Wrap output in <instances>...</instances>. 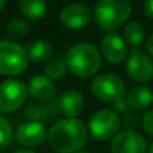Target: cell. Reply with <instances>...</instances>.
<instances>
[{
	"label": "cell",
	"mask_w": 153,
	"mask_h": 153,
	"mask_svg": "<svg viewBox=\"0 0 153 153\" xmlns=\"http://www.w3.org/2000/svg\"><path fill=\"white\" fill-rule=\"evenodd\" d=\"M59 20L66 28L79 31L90 24L91 12L89 7L82 3H71L65 5L59 12Z\"/></svg>",
	"instance_id": "9c48e42d"
},
{
	"label": "cell",
	"mask_w": 153,
	"mask_h": 153,
	"mask_svg": "<svg viewBox=\"0 0 153 153\" xmlns=\"http://www.w3.org/2000/svg\"><path fill=\"white\" fill-rule=\"evenodd\" d=\"M85 98L78 90L70 89L59 98V109L67 118H76L83 111Z\"/></svg>",
	"instance_id": "5bb4252c"
},
{
	"label": "cell",
	"mask_w": 153,
	"mask_h": 153,
	"mask_svg": "<svg viewBox=\"0 0 153 153\" xmlns=\"http://www.w3.org/2000/svg\"><path fill=\"white\" fill-rule=\"evenodd\" d=\"M19 11L26 19L38 22L43 19L47 13V3L46 0H19Z\"/></svg>",
	"instance_id": "2e32d148"
},
{
	"label": "cell",
	"mask_w": 153,
	"mask_h": 153,
	"mask_svg": "<svg viewBox=\"0 0 153 153\" xmlns=\"http://www.w3.org/2000/svg\"><path fill=\"white\" fill-rule=\"evenodd\" d=\"M76 153H90V152H82V151H79V152H76Z\"/></svg>",
	"instance_id": "4dcf8cb0"
},
{
	"label": "cell",
	"mask_w": 153,
	"mask_h": 153,
	"mask_svg": "<svg viewBox=\"0 0 153 153\" xmlns=\"http://www.w3.org/2000/svg\"><path fill=\"white\" fill-rule=\"evenodd\" d=\"M27 50L19 43L10 39L0 40V74L4 76H16L28 67Z\"/></svg>",
	"instance_id": "277c9868"
},
{
	"label": "cell",
	"mask_w": 153,
	"mask_h": 153,
	"mask_svg": "<svg viewBox=\"0 0 153 153\" xmlns=\"http://www.w3.org/2000/svg\"><path fill=\"white\" fill-rule=\"evenodd\" d=\"M148 153H153V143L151 144V146H149V149H148Z\"/></svg>",
	"instance_id": "f546056e"
},
{
	"label": "cell",
	"mask_w": 153,
	"mask_h": 153,
	"mask_svg": "<svg viewBox=\"0 0 153 153\" xmlns=\"http://www.w3.org/2000/svg\"><path fill=\"white\" fill-rule=\"evenodd\" d=\"M13 153H35V152L31 151V149H20V151H16Z\"/></svg>",
	"instance_id": "83f0119b"
},
{
	"label": "cell",
	"mask_w": 153,
	"mask_h": 153,
	"mask_svg": "<svg viewBox=\"0 0 153 153\" xmlns=\"http://www.w3.org/2000/svg\"><path fill=\"white\" fill-rule=\"evenodd\" d=\"M13 138L12 126L4 117H0V149H4L11 145Z\"/></svg>",
	"instance_id": "7402d4cb"
},
{
	"label": "cell",
	"mask_w": 153,
	"mask_h": 153,
	"mask_svg": "<svg viewBox=\"0 0 153 153\" xmlns=\"http://www.w3.org/2000/svg\"><path fill=\"white\" fill-rule=\"evenodd\" d=\"M27 90H28V95H31L34 100L45 103L51 102L56 94V87L54 82L46 75L32 76L28 82Z\"/></svg>",
	"instance_id": "4fadbf2b"
},
{
	"label": "cell",
	"mask_w": 153,
	"mask_h": 153,
	"mask_svg": "<svg viewBox=\"0 0 153 153\" xmlns=\"http://www.w3.org/2000/svg\"><path fill=\"white\" fill-rule=\"evenodd\" d=\"M87 140V128L78 118H62L48 130V145L56 153H76Z\"/></svg>",
	"instance_id": "6da1fadb"
},
{
	"label": "cell",
	"mask_w": 153,
	"mask_h": 153,
	"mask_svg": "<svg viewBox=\"0 0 153 153\" xmlns=\"http://www.w3.org/2000/svg\"><path fill=\"white\" fill-rule=\"evenodd\" d=\"M67 74V67L65 61L62 59H53L48 61L45 66V75L47 78L53 79H62L65 75Z\"/></svg>",
	"instance_id": "ffe728a7"
},
{
	"label": "cell",
	"mask_w": 153,
	"mask_h": 153,
	"mask_svg": "<svg viewBox=\"0 0 153 153\" xmlns=\"http://www.w3.org/2000/svg\"><path fill=\"white\" fill-rule=\"evenodd\" d=\"M101 53L90 43H76L67 50L65 55L67 71L78 78H89L94 75L101 67Z\"/></svg>",
	"instance_id": "7a4b0ae2"
},
{
	"label": "cell",
	"mask_w": 153,
	"mask_h": 153,
	"mask_svg": "<svg viewBox=\"0 0 153 153\" xmlns=\"http://www.w3.org/2000/svg\"><path fill=\"white\" fill-rule=\"evenodd\" d=\"M110 151L111 153H148V145L138 132L124 130L113 137Z\"/></svg>",
	"instance_id": "30bf717a"
},
{
	"label": "cell",
	"mask_w": 153,
	"mask_h": 153,
	"mask_svg": "<svg viewBox=\"0 0 153 153\" xmlns=\"http://www.w3.org/2000/svg\"><path fill=\"white\" fill-rule=\"evenodd\" d=\"M91 93L97 100L106 103H114L125 95V83L118 75L103 73L97 75L91 82Z\"/></svg>",
	"instance_id": "5b68a950"
},
{
	"label": "cell",
	"mask_w": 153,
	"mask_h": 153,
	"mask_svg": "<svg viewBox=\"0 0 153 153\" xmlns=\"http://www.w3.org/2000/svg\"><path fill=\"white\" fill-rule=\"evenodd\" d=\"M143 11L145 13V16H148L149 19H153V0H145L144 1Z\"/></svg>",
	"instance_id": "484cf974"
},
{
	"label": "cell",
	"mask_w": 153,
	"mask_h": 153,
	"mask_svg": "<svg viewBox=\"0 0 153 153\" xmlns=\"http://www.w3.org/2000/svg\"><path fill=\"white\" fill-rule=\"evenodd\" d=\"M126 73L136 82H148L153 78V61L138 48H132L126 61Z\"/></svg>",
	"instance_id": "ba28073f"
},
{
	"label": "cell",
	"mask_w": 153,
	"mask_h": 153,
	"mask_svg": "<svg viewBox=\"0 0 153 153\" xmlns=\"http://www.w3.org/2000/svg\"><path fill=\"white\" fill-rule=\"evenodd\" d=\"M145 39V28L137 20H130L124 28V40L132 48H137Z\"/></svg>",
	"instance_id": "d6986e66"
},
{
	"label": "cell",
	"mask_w": 153,
	"mask_h": 153,
	"mask_svg": "<svg viewBox=\"0 0 153 153\" xmlns=\"http://www.w3.org/2000/svg\"><path fill=\"white\" fill-rule=\"evenodd\" d=\"M145 47H146V51L151 56H153V32L146 38L145 40Z\"/></svg>",
	"instance_id": "4316f807"
},
{
	"label": "cell",
	"mask_w": 153,
	"mask_h": 153,
	"mask_svg": "<svg viewBox=\"0 0 153 153\" xmlns=\"http://www.w3.org/2000/svg\"><path fill=\"white\" fill-rule=\"evenodd\" d=\"M27 54L34 63H45L53 56V46L46 39H38L28 46Z\"/></svg>",
	"instance_id": "e0dca14e"
},
{
	"label": "cell",
	"mask_w": 153,
	"mask_h": 153,
	"mask_svg": "<svg viewBox=\"0 0 153 153\" xmlns=\"http://www.w3.org/2000/svg\"><path fill=\"white\" fill-rule=\"evenodd\" d=\"M121 124L124 125L125 130H134L138 125V118L133 111L126 110L125 113H122V118H121Z\"/></svg>",
	"instance_id": "603a6c76"
},
{
	"label": "cell",
	"mask_w": 153,
	"mask_h": 153,
	"mask_svg": "<svg viewBox=\"0 0 153 153\" xmlns=\"http://www.w3.org/2000/svg\"><path fill=\"white\" fill-rule=\"evenodd\" d=\"M113 109L116 113H125L126 110H129V106H128L125 98H122V100H120V101H117V102L113 103Z\"/></svg>",
	"instance_id": "d4e9b609"
},
{
	"label": "cell",
	"mask_w": 153,
	"mask_h": 153,
	"mask_svg": "<svg viewBox=\"0 0 153 153\" xmlns=\"http://www.w3.org/2000/svg\"><path fill=\"white\" fill-rule=\"evenodd\" d=\"M30 26L22 19H13L7 24V34L12 38H23L28 34Z\"/></svg>",
	"instance_id": "44dd1931"
},
{
	"label": "cell",
	"mask_w": 153,
	"mask_h": 153,
	"mask_svg": "<svg viewBox=\"0 0 153 153\" xmlns=\"http://www.w3.org/2000/svg\"><path fill=\"white\" fill-rule=\"evenodd\" d=\"M48 132L43 122L28 121L22 124L16 130V141L24 148H35L47 140Z\"/></svg>",
	"instance_id": "7c38bea8"
},
{
	"label": "cell",
	"mask_w": 153,
	"mask_h": 153,
	"mask_svg": "<svg viewBox=\"0 0 153 153\" xmlns=\"http://www.w3.org/2000/svg\"><path fill=\"white\" fill-rule=\"evenodd\" d=\"M132 13L128 0H98L94 4L93 15L98 27L106 32H113L125 23Z\"/></svg>",
	"instance_id": "3957f363"
},
{
	"label": "cell",
	"mask_w": 153,
	"mask_h": 153,
	"mask_svg": "<svg viewBox=\"0 0 153 153\" xmlns=\"http://www.w3.org/2000/svg\"><path fill=\"white\" fill-rule=\"evenodd\" d=\"M26 117L30 121H38V122H45L48 120L54 118L56 116V106L48 105H42V103H31L24 111Z\"/></svg>",
	"instance_id": "ac0fdd59"
},
{
	"label": "cell",
	"mask_w": 153,
	"mask_h": 153,
	"mask_svg": "<svg viewBox=\"0 0 153 153\" xmlns=\"http://www.w3.org/2000/svg\"><path fill=\"white\" fill-rule=\"evenodd\" d=\"M101 54L110 65H121L128 55L126 42L116 32H108L101 40Z\"/></svg>",
	"instance_id": "8fae6325"
},
{
	"label": "cell",
	"mask_w": 153,
	"mask_h": 153,
	"mask_svg": "<svg viewBox=\"0 0 153 153\" xmlns=\"http://www.w3.org/2000/svg\"><path fill=\"white\" fill-rule=\"evenodd\" d=\"M141 126L144 132L148 133L149 136H153V109L148 110L141 118Z\"/></svg>",
	"instance_id": "cb8c5ba5"
},
{
	"label": "cell",
	"mask_w": 153,
	"mask_h": 153,
	"mask_svg": "<svg viewBox=\"0 0 153 153\" xmlns=\"http://www.w3.org/2000/svg\"><path fill=\"white\" fill-rule=\"evenodd\" d=\"M125 101L130 109L144 110L153 103V91L145 85H137L125 94Z\"/></svg>",
	"instance_id": "9a60e30c"
},
{
	"label": "cell",
	"mask_w": 153,
	"mask_h": 153,
	"mask_svg": "<svg viewBox=\"0 0 153 153\" xmlns=\"http://www.w3.org/2000/svg\"><path fill=\"white\" fill-rule=\"evenodd\" d=\"M4 7H5V0H0V12L4 10Z\"/></svg>",
	"instance_id": "f1b7e54d"
},
{
	"label": "cell",
	"mask_w": 153,
	"mask_h": 153,
	"mask_svg": "<svg viewBox=\"0 0 153 153\" xmlns=\"http://www.w3.org/2000/svg\"><path fill=\"white\" fill-rule=\"evenodd\" d=\"M121 126V118L114 110L101 109L95 111L89 120L90 134L98 141L110 140L117 134Z\"/></svg>",
	"instance_id": "8992f818"
},
{
	"label": "cell",
	"mask_w": 153,
	"mask_h": 153,
	"mask_svg": "<svg viewBox=\"0 0 153 153\" xmlns=\"http://www.w3.org/2000/svg\"><path fill=\"white\" fill-rule=\"evenodd\" d=\"M28 90L22 81L5 79L0 83V111H16L27 100Z\"/></svg>",
	"instance_id": "52a82bcc"
}]
</instances>
